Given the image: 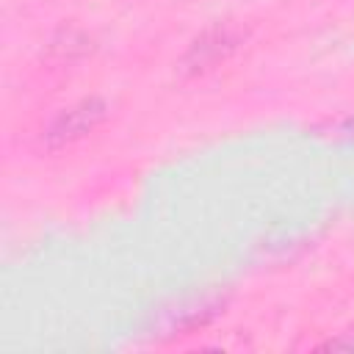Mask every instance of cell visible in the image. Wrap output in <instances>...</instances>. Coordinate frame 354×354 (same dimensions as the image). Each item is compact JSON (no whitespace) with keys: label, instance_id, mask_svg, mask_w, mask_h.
Segmentation results:
<instances>
[{"label":"cell","instance_id":"7a4b0ae2","mask_svg":"<svg viewBox=\"0 0 354 354\" xmlns=\"http://www.w3.org/2000/svg\"><path fill=\"white\" fill-rule=\"evenodd\" d=\"M111 116V105L100 94L80 97L64 108H58L50 122L41 130V144L47 152H61L75 147L77 141L88 138L94 130H100Z\"/></svg>","mask_w":354,"mask_h":354},{"label":"cell","instance_id":"3957f363","mask_svg":"<svg viewBox=\"0 0 354 354\" xmlns=\"http://www.w3.org/2000/svg\"><path fill=\"white\" fill-rule=\"evenodd\" d=\"M94 53V39L80 25L64 22L47 41V58L53 64H77Z\"/></svg>","mask_w":354,"mask_h":354},{"label":"cell","instance_id":"6da1fadb","mask_svg":"<svg viewBox=\"0 0 354 354\" xmlns=\"http://www.w3.org/2000/svg\"><path fill=\"white\" fill-rule=\"evenodd\" d=\"M246 36H249L246 28L238 22H230V19L213 22L210 28H205L199 36H194L188 41V47L177 58V72L188 80L216 72L241 50Z\"/></svg>","mask_w":354,"mask_h":354},{"label":"cell","instance_id":"277c9868","mask_svg":"<svg viewBox=\"0 0 354 354\" xmlns=\"http://www.w3.org/2000/svg\"><path fill=\"white\" fill-rule=\"evenodd\" d=\"M318 351H354V332H337L335 337L315 346Z\"/></svg>","mask_w":354,"mask_h":354},{"label":"cell","instance_id":"5b68a950","mask_svg":"<svg viewBox=\"0 0 354 354\" xmlns=\"http://www.w3.org/2000/svg\"><path fill=\"white\" fill-rule=\"evenodd\" d=\"M340 133L348 136V138H354V113H348V116L340 122Z\"/></svg>","mask_w":354,"mask_h":354}]
</instances>
